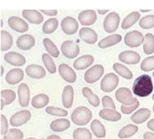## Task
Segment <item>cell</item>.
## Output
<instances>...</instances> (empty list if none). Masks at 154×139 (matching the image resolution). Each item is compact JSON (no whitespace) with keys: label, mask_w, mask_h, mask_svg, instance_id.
<instances>
[{"label":"cell","mask_w":154,"mask_h":139,"mask_svg":"<svg viewBox=\"0 0 154 139\" xmlns=\"http://www.w3.org/2000/svg\"><path fill=\"white\" fill-rule=\"evenodd\" d=\"M152 91L153 84L150 76L143 74L135 79L132 86V92L134 95L139 97H147L151 95Z\"/></svg>","instance_id":"6da1fadb"},{"label":"cell","mask_w":154,"mask_h":139,"mask_svg":"<svg viewBox=\"0 0 154 139\" xmlns=\"http://www.w3.org/2000/svg\"><path fill=\"white\" fill-rule=\"evenodd\" d=\"M92 119V112L87 107H79L73 110L71 114V120L73 124L79 126H83Z\"/></svg>","instance_id":"7a4b0ae2"},{"label":"cell","mask_w":154,"mask_h":139,"mask_svg":"<svg viewBox=\"0 0 154 139\" xmlns=\"http://www.w3.org/2000/svg\"><path fill=\"white\" fill-rule=\"evenodd\" d=\"M120 16L114 11L109 12L104 18L103 26L104 31L108 34H112L117 31L120 25Z\"/></svg>","instance_id":"3957f363"},{"label":"cell","mask_w":154,"mask_h":139,"mask_svg":"<svg viewBox=\"0 0 154 139\" xmlns=\"http://www.w3.org/2000/svg\"><path fill=\"white\" fill-rule=\"evenodd\" d=\"M143 42H144V36L141 32L138 30L130 31L125 35L124 38L125 44L131 48L139 47L140 46L143 44Z\"/></svg>","instance_id":"277c9868"},{"label":"cell","mask_w":154,"mask_h":139,"mask_svg":"<svg viewBox=\"0 0 154 139\" xmlns=\"http://www.w3.org/2000/svg\"><path fill=\"white\" fill-rule=\"evenodd\" d=\"M115 97L119 103H122V105L131 106L137 102V98L132 95L131 89L126 87L119 88L116 91Z\"/></svg>","instance_id":"5b68a950"},{"label":"cell","mask_w":154,"mask_h":139,"mask_svg":"<svg viewBox=\"0 0 154 139\" xmlns=\"http://www.w3.org/2000/svg\"><path fill=\"white\" fill-rule=\"evenodd\" d=\"M60 50L63 56L68 59H74L79 55L80 48L78 43L72 40L65 41L61 44Z\"/></svg>","instance_id":"8992f818"},{"label":"cell","mask_w":154,"mask_h":139,"mask_svg":"<svg viewBox=\"0 0 154 139\" xmlns=\"http://www.w3.org/2000/svg\"><path fill=\"white\" fill-rule=\"evenodd\" d=\"M119 84V78L114 73H108L104 76L100 83V89L104 92L113 91Z\"/></svg>","instance_id":"52a82bcc"},{"label":"cell","mask_w":154,"mask_h":139,"mask_svg":"<svg viewBox=\"0 0 154 139\" xmlns=\"http://www.w3.org/2000/svg\"><path fill=\"white\" fill-rule=\"evenodd\" d=\"M104 67L101 64H96L94 65L89 69L87 70V72L84 74V80L87 83L93 84L98 81L100 77L104 74Z\"/></svg>","instance_id":"ba28073f"},{"label":"cell","mask_w":154,"mask_h":139,"mask_svg":"<svg viewBox=\"0 0 154 139\" xmlns=\"http://www.w3.org/2000/svg\"><path fill=\"white\" fill-rule=\"evenodd\" d=\"M62 31L67 35L75 34L79 30V25L78 20L72 17H66L62 20L61 24Z\"/></svg>","instance_id":"9c48e42d"},{"label":"cell","mask_w":154,"mask_h":139,"mask_svg":"<svg viewBox=\"0 0 154 139\" xmlns=\"http://www.w3.org/2000/svg\"><path fill=\"white\" fill-rule=\"evenodd\" d=\"M8 24L10 28L17 33H25L29 30L28 23L24 19L18 17H11L8 20Z\"/></svg>","instance_id":"30bf717a"},{"label":"cell","mask_w":154,"mask_h":139,"mask_svg":"<svg viewBox=\"0 0 154 139\" xmlns=\"http://www.w3.org/2000/svg\"><path fill=\"white\" fill-rule=\"evenodd\" d=\"M31 113L28 110H22L12 115L10 119V124L11 126L19 127L25 125L30 120Z\"/></svg>","instance_id":"8fae6325"},{"label":"cell","mask_w":154,"mask_h":139,"mask_svg":"<svg viewBox=\"0 0 154 139\" xmlns=\"http://www.w3.org/2000/svg\"><path fill=\"white\" fill-rule=\"evenodd\" d=\"M78 19L80 25L87 27L95 24L97 20V14L94 10H84L79 13Z\"/></svg>","instance_id":"7c38bea8"},{"label":"cell","mask_w":154,"mask_h":139,"mask_svg":"<svg viewBox=\"0 0 154 139\" xmlns=\"http://www.w3.org/2000/svg\"><path fill=\"white\" fill-rule=\"evenodd\" d=\"M140 59L141 57L140 54L133 50H124L122 52H121L118 56V59L121 62H122L123 64H131V65L139 64Z\"/></svg>","instance_id":"4fadbf2b"},{"label":"cell","mask_w":154,"mask_h":139,"mask_svg":"<svg viewBox=\"0 0 154 139\" xmlns=\"http://www.w3.org/2000/svg\"><path fill=\"white\" fill-rule=\"evenodd\" d=\"M3 58L8 64H11L12 66H16V67H21L23 65H25L26 62L25 56H22L20 53L15 52V51L6 53Z\"/></svg>","instance_id":"5bb4252c"},{"label":"cell","mask_w":154,"mask_h":139,"mask_svg":"<svg viewBox=\"0 0 154 139\" xmlns=\"http://www.w3.org/2000/svg\"><path fill=\"white\" fill-rule=\"evenodd\" d=\"M79 38L87 44H95L98 40V35L93 29L82 27L79 30Z\"/></svg>","instance_id":"9a60e30c"},{"label":"cell","mask_w":154,"mask_h":139,"mask_svg":"<svg viewBox=\"0 0 154 139\" xmlns=\"http://www.w3.org/2000/svg\"><path fill=\"white\" fill-rule=\"evenodd\" d=\"M22 16L25 20L34 25H40L44 20L42 12L38 10H23Z\"/></svg>","instance_id":"2e32d148"},{"label":"cell","mask_w":154,"mask_h":139,"mask_svg":"<svg viewBox=\"0 0 154 139\" xmlns=\"http://www.w3.org/2000/svg\"><path fill=\"white\" fill-rule=\"evenodd\" d=\"M59 73L65 81H67L69 83H74L77 80V75L74 70L72 68L66 64H60L59 68Z\"/></svg>","instance_id":"e0dca14e"},{"label":"cell","mask_w":154,"mask_h":139,"mask_svg":"<svg viewBox=\"0 0 154 139\" xmlns=\"http://www.w3.org/2000/svg\"><path fill=\"white\" fill-rule=\"evenodd\" d=\"M18 98H19V104L20 107H26L29 104L30 101V91L28 85L25 83H21L18 86Z\"/></svg>","instance_id":"ac0fdd59"},{"label":"cell","mask_w":154,"mask_h":139,"mask_svg":"<svg viewBox=\"0 0 154 139\" xmlns=\"http://www.w3.org/2000/svg\"><path fill=\"white\" fill-rule=\"evenodd\" d=\"M35 45V38L30 34H23L17 40V46L21 50H29Z\"/></svg>","instance_id":"d6986e66"},{"label":"cell","mask_w":154,"mask_h":139,"mask_svg":"<svg viewBox=\"0 0 154 139\" xmlns=\"http://www.w3.org/2000/svg\"><path fill=\"white\" fill-rule=\"evenodd\" d=\"M25 73L33 79H42L46 76V70L41 65L30 64L25 68Z\"/></svg>","instance_id":"ffe728a7"},{"label":"cell","mask_w":154,"mask_h":139,"mask_svg":"<svg viewBox=\"0 0 154 139\" xmlns=\"http://www.w3.org/2000/svg\"><path fill=\"white\" fill-rule=\"evenodd\" d=\"M95 61V58L91 55L80 56L73 63V68L76 70H84L91 67Z\"/></svg>","instance_id":"44dd1931"},{"label":"cell","mask_w":154,"mask_h":139,"mask_svg":"<svg viewBox=\"0 0 154 139\" xmlns=\"http://www.w3.org/2000/svg\"><path fill=\"white\" fill-rule=\"evenodd\" d=\"M24 78V72L20 68H12L6 75L5 80L7 83L10 85H16L20 83Z\"/></svg>","instance_id":"7402d4cb"},{"label":"cell","mask_w":154,"mask_h":139,"mask_svg":"<svg viewBox=\"0 0 154 139\" xmlns=\"http://www.w3.org/2000/svg\"><path fill=\"white\" fill-rule=\"evenodd\" d=\"M122 35L118 34H112L100 40L98 43V47L101 49L110 47L118 44L122 41Z\"/></svg>","instance_id":"603a6c76"},{"label":"cell","mask_w":154,"mask_h":139,"mask_svg":"<svg viewBox=\"0 0 154 139\" xmlns=\"http://www.w3.org/2000/svg\"><path fill=\"white\" fill-rule=\"evenodd\" d=\"M99 116L108 121H112V122H116L118 120H121L122 118V115L117 111L114 109L110 108H104L99 112Z\"/></svg>","instance_id":"cb8c5ba5"},{"label":"cell","mask_w":154,"mask_h":139,"mask_svg":"<svg viewBox=\"0 0 154 139\" xmlns=\"http://www.w3.org/2000/svg\"><path fill=\"white\" fill-rule=\"evenodd\" d=\"M74 91L71 86H66L62 93V103L65 108H70L73 103Z\"/></svg>","instance_id":"d4e9b609"},{"label":"cell","mask_w":154,"mask_h":139,"mask_svg":"<svg viewBox=\"0 0 154 139\" xmlns=\"http://www.w3.org/2000/svg\"><path fill=\"white\" fill-rule=\"evenodd\" d=\"M151 116V111L148 108H140L131 116V120L135 124H143L149 120Z\"/></svg>","instance_id":"484cf974"},{"label":"cell","mask_w":154,"mask_h":139,"mask_svg":"<svg viewBox=\"0 0 154 139\" xmlns=\"http://www.w3.org/2000/svg\"><path fill=\"white\" fill-rule=\"evenodd\" d=\"M13 43L12 37L6 30L0 31V49L2 51H7L11 49Z\"/></svg>","instance_id":"4316f807"},{"label":"cell","mask_w":154,"mask_h":139,"mask_svg":"<svg viewBox=\"0 0 154 139\" xmlns=\"http://www.w3.org/2000/svg\"><path fill=\"white\" fill-rule=\"evenodd\" d=\"M51 129L56 133L64 132L70 127V121L65 118L53 120L50 125Z\"/></svg>","instance_id":"83f0119b"},{"label":"cell","mask_w":154,"mask_h":139,"mask_svg":"<svg viewBox=\"0 0 154 139\" xmlns=\"http://www.w3.org/2000/svg\"><path fill=\"white\" fill-rule=\"evenodd\" d=\"M140 20V13L139 11H132L125 17V19L122 22V29H127L132 27L133 25Z\"/></svg>","instance_id":"f1b7e54d"},{"label":"cell","mask_w":154,"mask_h":139,"mask_svg":"<svg viewBox=\"0 0 154 139\" xmlns=\"http://www.w3.org/2000/svg\"><path fill=\"white\" fill-rule=\"evenodd\" d=\"M50 102V98L48 95L45 94H39L35 95L32 100H31V105L34 108H42L44 107H47Z\"/></svg>","instance_id":"f546056e"},{"label":"cell","mask_w":154,"mask_h":139,"mask_svg":"<svg viewBox=\"0 0 154 139\" xmlns=\"http://www.w3.org/2000/svg\"><path fill=\"white\" fill-rule=\"evenodd\" d=\"M91 129L93 134L98 138H103L106 135V130L104 125L99 120H94L91 124Z\"/></svg>","instance_id":"4dcf8cb0"},{"label":"cell","mask_w":154,"mask_h":139,"mask_svg":"<svg viewBox=\"0 0 154 139\" xmlns=\"http://www.w3.org/2000/svg\"><path fill=\"white\" fill-rule=\"evenodd\" d=\"M82 93L86 98H87L89 103L91 106H93L94 107H97L100 106V98L97 95L94 94L92 92V90L88 88V87H84L82 90Z\"/></svg>","instance_id":"1f68e13d"},{"label":"cell","mask_w":154,"mask_h":139,"mask_svg":"<svg viewBox=\"0 0 154 139\" xmlns=\"http://www.w3.org/2000/svg\"><path fill=\"white\" fill-rule=\"evenodd\" d=\"M112 68H113V70L115 72H117L118 75L121 76L122 77L127 79V80H131L133 77V73H132L131 71L123 64L115 63Z\"/></svg>","instance_id":"d6a6232c"},{"label":"cell","mask_w":154,"mask_h":139,"mask_svg":"<svg viewBox=\"0 0 154 139\" xmlns=\"http://www.w3.org/2000/svg\"><path fill=\"white\" fill-rule=\"evenodd\" d=\"M143 50L145 55H152L154 53V35L152 34H145L144 42L143 44Z\"/></svg>","instance_id":"836d02e7"},{"label":"cell","mask_w":154,"mask_h":139,"mask_svg":"<svg viewBox=\"0 0 154 139\" xmlns=\"http://www.w3.org/2000/svg\"><path fill=\"white\" fill-rule=\"evenodd\" d=\"M59 25V21L56 18H51L46 20L42 25V33L45 34H51L56 30Z\"/></svg>","instance_id":"e575fe53"},{"label":"cell","mask_w":154,"mask_h":139,"mask_svg":"<svg viewBox=\"0 0 154 139\" xmlns=\"http://www.w3.org/2000/svg\"><path fill=\"white\" fill-rule=\"evenodd\" d=\"M139 130V127L134 125H127L124 126L123 128H121L118 133V137L122 139L128 138L134 136Z\"/></svg>","instance_id":"d590c367"},{"label":"cell","mask_w":154,"mask_h":139,"mask_svg":"<svg viewBox=\"0 0 154 139\" xmlns=\"http://www.w3.org/2000/svg\"><path fill=\"white\" fill-rule=\"evenodd\" d=\"M43 46H44L45 50L48 51V53L50 55L51 57L54 58H57L60 56V50H58V48L56 46V44L54 43L50 38H44L42 41Z\"/></svg>","instance_id":"8d00e7d4"},{"label":"cell","mask_w":154,"mask_h":139,"mask_svg":"<svg viewBox=\"0 0 154 139\" xmlns=\"http://www.w3.org/2000/svg\"><path fill=\"white\" fill-rule=\"evenodd\" d=\"M42 59L43 64H44L45 68H47L48 72L51 73V74H54L56 72V64L54 63L53 59L51 58V56L48 54V53H44L42 54Z\"/></svg>","instance_id":"74e56055"},{"label":"cell","mask_w":154,"mask_h":139,"mask_svg":"<svg viewBox=\"0 0 154 139\" xmlns=\"http://www.w3.org/2000/svg\"><path fill=\"white\" fill-rule=\"evenodd\" d=\"M73 139H92V134L86 128H78L73 131Z\"/></svg>","instance_id":"f35d334b"},{"label":"cell","mask_w":154,"mask_h":139,"mask_svg":"<svg viewBox=\"0 0 154 139\" xmlns=\"http://www.w3.org/2000/svg\"><path fill=\"white\" fill-rule=\"evenodd\" d=\"M139 25L143 29H150L154 28V15H147L142 17L139 21Z\"/></svg>","instance_id":"ab89813d"},{"label":"cell","mask_w":154,"mask_h":139,"mask_svg":"<svg viewBox=\"0 0 154 139\" xmlns=\"http://www.w3.org/2000/svg\"><path fill=\"white\" fill-rule=\"evenodd\" d=\"M1 95V98H3L5 102L6 105H9L15 101L16 99V93L11 89H3L0 93Z\"/></svg>","instance_id":"60d3db41"},{"label":"cell","mask_w":154,"mask_h":139,"mask_svg":"<svg viewBox=\"0 0 154 139\" xmlns=\"http://www.w3.org/2000/svg\"><path fill=\"white\" fill-rule=\"evenodd\" d=\"M140 68L143 72H150L154 70V56L144 59L140 64Z\"/></svg>","instance_id":"b9f144b4"},{"label":"cell","mask_w":154,"mask_h":139,"mask_svg":"<svg viewBox=\"0 0 154 139\" xmlns=\"http://www.w3.org/2000/svg\"><path fill=\"white\" fill-rule=\"evenodd\" d=\"M24 134L18 128H10L7 134L3 135V139H23Z\"/></svg>","instance_id":"7bdbcfd3"},{"label":"cell","mask_w":154,"mask_h":139,"mask_svg":"<svg viewBox=\"0 0 154 139\" xmlns=\"http://www.w3.org/2000/svg\"><path fill=\"white\" fill-rule=\"evenodd\" d=\"M46 112L48 114L55 116L65 117L68 115V111L66 110L59 108V107H48L46 108Z\"/></svg>","instance_id":"ee69618b"},{"label":"cell","mask_w":154,"mask_h":139,"mask_svg":"<svg viewBox=\"0 0 154 139\" xmlns=\"http://www.w3.org/2000/svg\"><path fill=\"white\" fill-rule=\"evenodd\" d=\"M139 107H140V102L137 101V102L134 103V104H133V105L121 106V111H122V112L124 113L125 115H129L131 114V113H132L134 111H135Z\"/></svg>","instance_id":"f6af8a7d"},{"label":"cell","mask_w":154,"mask_h":139,"mask_svg":"<svg viewBox=\"0 0 154 139\" xmlns=\"http://www.w3.org/2000/svg\"><path fill=\"white\" fill-rule=\"evenodd\" d=\"M102 105L104 107V108H110V109H116V105L114 102L112 100V98L109 96H104L102 98Z\"/></svg>","instance_id":"bcb514c9"},{"label":"cell","mask_w":154,"mask_h":139,"mask_svg":"<svg viewBox=\"0 0 154 139\" xmlns=\"http://www.w3.org/2000/svg\"><path fill=\"white\" fill-rule=\"evenodd\" d=\"M0 125H1V135H4L7 134L8 129V122L4 115L1 114L0 116Z\"/></svg>","instance_id":"7dc6e473"},{"label":"cell","mask_w":154,"mask_h":139,"mask_svg":"<svg viewBox=\"0 0 154 139\" xmlns=\"http://www.w3.org/2000/svg\"><path fill=\"white\" fill-rule=\"evenodd\" d=\"M41 12L42 14L47 15L49 17H55L58 13L57 10H41Z\"/></svg>","instance_id":"c3c4849f"},{"label":"cell","mask_w":154,"mask_h":139,"mask_svg":"<svg viewBox=\"0 0 154 139\" xmlns=\"http://www.w3.org/2000/svg\"><path fill=\"white\" fill-rule=\"evenodd\" d=\"M143 139H154V133L146 132L143 134Z\"/></svg>","instance_id":"681fc988"},{"label":"cell","mask_w":154,"mask_h":139,"mask_svg":"<svg viewBox=\"0 0 154 139\" xmlns=\"http://www.w3.org/2000/svg\"><path fill=\"white\" fill-rule=\"evenodd\" d=\"M147 126H148V128L152 131V132H154V119H152L148 122L147 124Z\"/></svg>","instance_id":"f907efd6"},{"label":"cell","mask_w":154,"mask_h":139,"mask_svg":"<svg viewBox=\"0 0 154 139\" xmlns=\"http://www.w3.org/2000/svg\"><path fill=\"white\" fill-rule=\"evenodd\" d=\"M97 12H98L100 15H105L107 12H109V10H100V9H99L98 11H97Z\"/></svg>","instance_id":"816d5d0a"},{"label":"cell","mask_w":154,"mask_h":139,"mask_svg":"<svg viewBox=\"0 0 154 139\" xmlns=\"http://www.w3.org/2000/svg\"><path fill=\"white\" fill-rule=\"evenodd\" d=\"M47 139H61V138H60V137L57 136V135H50V136L48 137Z\"/></svg>","instance_id":"f5cc1de1"},{"label":"cell","mask_w":154,"mask_h":139,"mask_svg":"<svg viewBox=\"0 0 154 139\" xmlns=\"http://www.w3.org/2000/svg\"><path fill=\"white\" fill-rule=\"evenodd\" d=\"M5 102H4V100H3V98H1V111L3 110V107H4V106H5Z\"/></svg>","instance_id":"db71d44e"},{"label":"cell","mask_w":154,"mask_h":139,"mask_svg":"<svg viewBox=\"0 0 154 139\" xmlns=\"http://www.w3.org/2000/svg\"><path fill=\"white\" fill-rule=\"evenodd\" d=\"M0 68H1V73H0V74H1V77H2V76L4 74V68H3L2 65H1V67Z\"/></svg>","instance_id":"11a10c76"},{"label":"cell","mask_w":154,"mask_h":139,"mask_svg":"<svg viewBox=\"0 0 154 139\" xmlns=\"http://www.w3.org/2000/svg\"><path fill=\"white\" fill-rule=\"evenodd\" d=\"M140 11L141 12H149V11H150V10H140Z\"/></svg>","instance_id":"9f6ffc18"},{"label":"cell","mask_w":154,"mask_h":139,"mask_svg":"<svg viewBox=\"0 0 154 139\" xmlns=\"http://www.w3.org/2000/svg\"><path fill=\"white\" fill-rule=\"evenodd\" d=\"M3 20H1V27L3 26Z\"/></svg>","instance_id":"6f0895ef"},{"label":"cell","mask_w":154,"mask_h":139,"mask_svg":"<svg viewBox=\"0 0 154 139\" xmlns=\"http://www.w3.org/2000/svg\"><path fill=\"white\" fill-rule=\"evenodd\" d=\"M152 100L154 101V94H153V95H152Z\"/></svg>","instance_id":"680465c9"},{"label":"cell","mask_w":154,"mask_h":139,"mask_svg":"<svg viewBox=\"0 0 154 139\" xmlns=\"http://www.w3.org/2000/svg\"><path fill=\"white\" fill-rule=\"evenodd\" d=\"M27 139H35V138H34V137H29V138Z\"/></svg>","instance_id":"91938a15"},{"label":"cell","mask_w":154,"mask_h":139,"mask_svg":"<svg viewBox=\"0 0 154 139\" xmlns=\"http://www.w3.org/2000/svg\"><path fill=\"white\" fill-rule=\"evenodd\" d=\"M152 111H153V113H154V106H153V107H152Z\"/></svg>","instance_id":"94428289"},{"label":"cell","mask_w":154,"mask_h":139,"mask_svg":"<svg viewBox=\"0 0 154 139\" xmlns=\"http://www.w3.org/2000/svg\"><path fill=\"white\" fill-rule=\"evenodd\" d=\"M152 76H153V77H154V72H152Z\"/></svg>","instance_id":"6125c7cd"}]
</instances>
